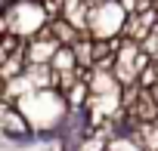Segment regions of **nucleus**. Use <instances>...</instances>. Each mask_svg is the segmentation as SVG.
Returning <instances> with one entry per match:
<instances>
[{"instance_id": "nucleus-1", "label": "nucleus", "mask_w": 158, "mask_h": 151, "mask_svg": "<svg viewBox=\"0 0 158 151\" xmlns=\"http://www.w3.org/2000/svg\"><path fill=\"white\" fill-rule=\"evenodd\" d=\"M16 108L22 111V117L28 120V126H31V133H34L37 139H40V136H44V139H56L62 120L68 117V105H65V99H62L59 90L31 93V96L19 99Z\"/></svg>"}, {"instance_id": "nucleus-2", "label": "nucleus", "mask_w": 158, "mask_h": 151, "mask_svg": "<svg viewBox=\"0 0 158 151\" xmlns=\"http://www.w3.org/2000/svg\"><path fill=\"white\" fill-rule=\"evenodd\" d=\"M3 10H6V19H10V34L19 37V40H31L44 25H50L40 0H10Z\"/></svg>"}, {"instance_id": "nucleus-3", "label": "nucleus", "mask_w": 158, "mask_h": 151, "mask_svg": "<svg viewBox=\"0 0 158 151\" xmlns=\"http://www.w3.org/2000/svg\"><path fill=\"white\" fill-rule=\"evenodd\" d=\"M124 10L118 0H102V3L90 6V22H87V37L90 40H112L121 37L124 28Z\"/></svg>"}, {"instance_id": "nucleus-4", "label": "nucleus", "mask_w": 158, "mask_h": 151, "mask_svg": "<svg viewBox=\"0 0 158 151\" xmlns=\"http://www.w3.org/2000/svg\"><path fill=\"white\" fill-rule=\"evenodd\" d=\"M56 49H59V40L53 37L50 25H44L31 40H25L22 56H25V65H50L53 56H56Z\"/></svg>"}, {"instance_id": "nucleus-5", "label": "nucleus", "mask_w": 158, "mask_h": 151, "mask_svg": "<svg viewBox=\"0 0 158 151\" xmlns=\"http://www.w3.org/2000/svg\"><path fill=\"white\" fill-rule=\"evenodd\" d=\"M87 90H90V96H109V93H118L121 87L112 71L93 68V71H87Z\"/></svg>"}, {"instance_id": "nucleus-6", "label": "nucleus", "mask_w": 158, "mask_h": 151, "mask_svg": "<svg viewBox=\"0 0 158 151\" xmlns=\"http://www.w3.org/2000/svg\"><path fill=\"white\" fill-rule=\"evenodd\" d=\"M50 71H53V77H65V74L81 71V68H77V62H74L71 46H59V49H56V56H53V62H50Z\"/></svg>"}, {"instance_id": "nucleus-7", "label": "nucleus", "mask_w": 158, "mask_h": 151, "mask_svg": "<svg viewBox=\"0 0 158 151\" xmlns=\"http://www.w3.org/2000/svg\"><path fill=\"white\" fill-rule=\"evenodd\" d=\"M50 31H53V37L59 40V46H74L77 40L84 37L77 28H71L65 19H53V22H50Z\"/></svg>"}, {"instance_id": "nucleus-8", "label": "nucleus", "mask_w": 158, "mask_h": 151, "mask_svg": "<svg viewBox=\"0 0 158 151\" xmlns=\"http://www.w3.org/2000/svg\"><path fill=\"white\" fill-rule=\"evenodd\" d=\"M71 52H74V62H77L81 71H90V68H93V40H90L87 34L71 46Z\"/></svg>"}, {"instance_id": "nucleus-9", "label": "nucleus", "mask_w": 158, "mask_h": 151, "mask_svg": "<svg viewBox=\"0 0 158 151\" xmlns=\"http://www.w3.org/2000/svg\"><path fill=\"white\" fill-rule=\"evenodd\" d=\"M25 56L19 52V56H10L6 62H3V68H0V83H10L13 77H19V74H25Z\"/></svg>"}, {"instance_id": "nucleus-10", "label": "nucleus", "mask_w": 158, "mask_h": 151, "mask_svg": "<svg viewBox=\"0 0 158 151\" xmlns=\"http://www.w3.org/2000/svg\"><path fill=\"white\" fill-rule=\"evenodd\" d=\"M136 87H139V90H155V87H158V62H149V65L139 71Z\"/></svg>"}, {"instance_id": "nucleus-11", "label": "nucleus", "mask_w": 158, "mask_h": 151, "mask_svg": "<svg viewBox=\"0 0 158 151\" xmlns=\"http://www.w3.org/2000/svg\"><path fill=\"white\" fill-rule=\"evenodd\" d=\"M139 46H143V52H146L152 62H158V22H155V28L149 31V37H146Z\"/></svg>"}, {"instance_id": "nucleus-12", "label": "nucleus", "mask_w": 158, "mask_h": 151, "mask_svg": "<svg viewBox=\"0 0 158 151\" xmlns=\"http://www.w3.org/2000/svg\"><path fill=\"white\" fill-rule=\"evenodd\" d=\"M62 3H65V0H40V6H44V13H47L50 22L53 19H62Z\"/></svg>"}, {"instance_id": "nucleus-13", "label": "nucleus", "mask_w": 158, "mask_h": 151, "mask_svg": "<svg viewBox=\"0 0 158 151\" xmlns=\"http://www.w3.org/2000/svg\"><path fill=\"white\" fill-rule=\"evenodd\" d=\"M6 59H10V56H6L3 49H0V68H3V62H6Z\"/></svg>"}]
</instances>
